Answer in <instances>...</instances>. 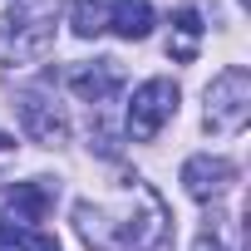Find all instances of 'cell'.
I'll return each instance as SVG.
<instances>
[{
    "mask_svg": "<svg viewBox=\"0 0 251 251\" xmlns=\"http://www.w3.org/2000/svg\"><path fill=\"white\" fill-rule=\"evenodd\" d=\"M168 202L148 182H128L113 202H79L74 226L89 251H163L168 246Z\"/></svg>",
    "mask_w": 251,
    "mask_h": 251,
    "instance_id": "1",
    "label": "cell"
},
{
    "mask_svg": "<svg viewBox=\"0 0 251 251\" xmlns=\"http://www.w3.org/2000/svg\"><path fill=\"white\" fill-rule=\"evenodd\" d=\"M54 0H20L0 15V59L5 64H25V59H45L54 45Z\"/></svg>",
    "mask_w": 251,
    "mask_h": 251,
    "instance_id": "2",
    "label": "cell"
},
{
    "mask_svg": "<svg viewBox=\"0 0 251 251\" xmlns=\"http://www.w3.org/2000/svg\"><path fill=\"white\" fill-rule=\"evenodd\" d=\"M246 118H251V74L241 64H231L207 84V128L212 133H241Z\"/></svg>",
    "mask_w": 251,
    "mask_h": 251,
    "instance_id": "3",
    "label": "cell"
},
{
    "mask_svg": "<svg viewBox=\"0 0 251 251\" xmlns=\"http://www.w3.org/2000/svg\"><path fill=\"white\" fill-rule=\"evenodd\" d=\"M173 113H177V84L173 79H143L133 89V103H128V138L153 143Z\"/></svg>",
    "mask_w": 251,
    "mask_h": 251,
    "instance_id": "4",
    "label": "cell"
},
{
    "mask_svg": "<svg viewBox=\"0 0 251 251\" xmlns=\"http://www.w3.org/2000/svg\"><path fill=\"white\" fill-rule=\"evenodd\" d=\"M231 182H236V163H226V158L197 153V158H187V163H182V187H187V197H197V202L222 197Z\"/></svg>",
    "mask_w": 251,
    "mask_h": 251,
    "instance_id": "5",
    "label": "cell"
},
{
    "mask_svg": "<svg viewBox=\"0 0 251 251\" xmlns=\"http://www.w3.org/2000/svg\"><path fill=\"white\" fill-rule=\"evenodd\" d=\"M54 192L45 182H15V187H0V222L5 226H35L45 222Z\"/></svg>",
    "mask_w": 251,
    "mask_h": 251,
    "instance_id": "6",
    "label": "cell"
},
{
    "mask_svg": "<svg viewBox=\"0 0 251 251\" xmlns=\"http://www.w3.org/2000/svg\"><path fill=\"white\" fill-rule=\"evenodd\" d=\"M15 103H20V123H25V133H30L35 143H45V148L64 143L69 123H64V113H59V108H54L45 94H20Z\"/></svg>",
    "mask_w": 251,
    "mask_h": 251,
    "instance_id": "7",
    "label": "cell"
},
{
    "mask_svg": "<svg viewBox=\"0 0 251 251\" xmlns=\"http://www.w3.org/2000/svg\"><path fill=\"white\" fill-rule=\"evenodd\" d=\"M118 84H123V74H118V64H113V59L79 64V69L69 74V89H74L84 103H108V99L118 94Z\"/></svg>",
    "mask_w": 251,
    "mask_h": 251,
    "instance_id": "8",
    "label": "cell"
},
{
    "mask_svg": "<svg viewBox=\"0 0 251 251\" xmlns=\"http://www.w3.org/2000/svg\"><path fill=\"white\" fill-rule=\"evenodd\" d=\"M108 30L123 35V40H148L153 0H108Z\"/></svg>",
    "mask_w": 251,
    "mask_h": 251,
    "instance_id": "9",
    "label": "cell"
},
{
    "mask_svg": "<svg viewBox=\"0 0 251 251\" xmlns=\"http://www.w3.org/2000/svg\"><path fill=\"white\" fill-rule=\"evenodd\" d=\"M69 25H74V35H84V40L103 35V30H108V0H74Z\"/></svg>",
    "mask_w": 251,
    "mask_h": 251,
    "instance_id": "10",
    "label": "cell"
},
{
    "mask_svg": "<svg viewBox=\"0 0 251 251\" xmlns=\"http://www.w3.org/2000/svg\"><path fill=\"white\" fill-rule=\"evenodd\" d=\"M173 25H177V35H182V40H173V45H168V54L187 64V59L197 54V35H202V15H197L192 5H182V10L173 15Z\"/></svg>",
    "mask_w": 251,
    "mask_h": 251,
    "instance_id": "11",
    "label": "cell"
},
{
    "mask_svg": "<svg viewBox=\"0 0 251 251\" xmlns=\"http://www.w3.org/2000/svg\"><path fill=\"white\" fill-rule=\"evenodd\" d=\"M0 251H59V241L25 226H0Z\"/></svg>",
    "mask_w": 251,
    "mask_h": 251,
    "instance_id": "12",
    "label": "cell"
},
{
    "mask_svg": "<svg viewBox=\"0 0 251 251\" xmlns=\"http://www.w3.org/2000/svg\"><path fill=\"white\" fill-rule=\"evenodd\" d=\"M192 251H226V246H222V236H217V231H202Z\"/></svg>",
    "mask_w": 251,
    "mask_h": 251,
    "instance_id": "13",
    "label": "cell"
}]
</instances>
